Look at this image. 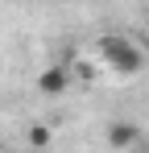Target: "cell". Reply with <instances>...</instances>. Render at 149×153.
<instances>
[{"label":"cell","mask_w":149,"mask_h":153,"mask_svg":"<svg viewBox=\"0 0 149 153\" xmlns=\"http://www.w3.org/2000/svg\"><path fill=\"white\" fill-rule=\"evenodd\" d=\"M99 54H104V62L112 66V71H120V75H133V71H141V50L128 42V37H104L99 42Z\"/></svg>","instance_id":"1"},{"label":"cell","mask_w":149,"mask_h":153,"mask_svg":"<svg viewBox=\"0 0 149 153\" xmlns=\"http://www.w3.org/2000/svg\"><path fill=\"white\" fill-rule=\"evenodd\" d=\"M66 83H71L66 66H46V71L37 75V91H42V95H62V91H66Z\"/></svg>","instance_id":"2"},{"label":"cell","mask_w":149,"mask_h":153,"mask_svg":"<svg viewBox=\"0 0 149 153\" xmlns=\"http://www.w3.org/2000/svg\"><path fill=\"white\" fill-rule=\"evenodd\" d=\"M133 141H137V128L128 124V120H116V124L108 128V145L112 149H128Z\"/></svg>","instance_id":"3"},{"label":"cell","mask_w":149,"mask_h":153,"mask_svg":"<svg viewBox=\"0 0 149 153\" xmlns=\"http://www.w3.org/2000/svg\"><path fill=\"white\" fill-rule=\"evenodd\" d=\"M29 141H33V145H50V128L46 124H33L29 128Z\"/></svg>","instance_id":"4"}]
</instances>
